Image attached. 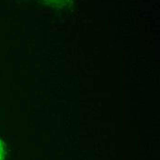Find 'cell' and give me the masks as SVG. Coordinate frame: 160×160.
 <instances>
[{"label":"cell","instance_id":"1","mask_svg":"<svg viewBox=\"0 0 160 160\" xmlns=\"http://www.w3.org/2000/svg\"><path fill=\"white\" fill-rule=\"evenodd\" d=\"M43 3L49 5L52 8H63L64 7L69 5V3L72 0H41Z\"/></svg>","mask_w":160,"mask_h":160},{"label":"cell","instance_id":"2","mask_svg":"<svg viewBox=\"0 0 160 160\" xmlns=\"http://www.w3.org/2000/svg\"><path fill=\"white\" fill-rule=\"evenodd\" d=\"M6 156H7L6 144L2 141V139L0 138V160L6 159Z\"/></svg>","mask_w":160,"mask_h":160}]
</instances>
